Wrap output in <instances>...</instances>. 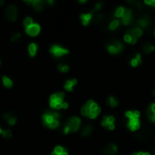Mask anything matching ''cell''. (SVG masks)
<instances>
[{
    "label": "cell",
    "mask_w": 155,
    "mask_h": 155,
    "mask_svg": "<svg viewBox=\"0 0 155 155\" xmlns=\"http://www.w3.org/2000/svg\"><path fill=\"white\" fill-rule=\"evenodd\" d=\"M64 93L63 92L56 93L51 95L49 100L50 106L53 109H61V105L64 103Z\"/></svg>",
    "instance_id": "1"
},
{
    "label": "cell",
    "mask_w": 155,
    "mask_h": 155,
    "mask_svg": "<svg viewBox=\"0 0 155 155\" xmlns=\"http://www.w3.org/2000/svg\"><path fill=\"white\" fill-rule=\"evenodd\" d=\"M60 118V113L56 111H46L43 115V122L46 126H48L51 124L54 120H58Z\"/></svg>",
    "instance_id": "2"
},
{
    "label": "cell",
    "mask_w": 155,
    "mask_h": 155,
    "mask_svg": "<svg viewBox=\"0 0 155 155\" xmlns=\"http://www.w3.org/2000/svg\"><path fill=\"white\" fill-rule=\"evenodd\" d=\"M66 125L67 127H69L70 132H76L78 131V129L80 128V125H81V120H80V118L77 116L70 117L66 120Z\"/></svg>",
    "instance_id": "3"
},
{
    "label": "cell",
    "mask_w": 155,
    "mask_h": 155,
    "mask_svg": "<svg viewBox=\"0 0 155 155\" xmlns=\"http://www.w3.org/2000/svg\"><path fill=\"white\" fill-rule=\"evenodd\" d=\"M107 50L110 54H117L123 50V44L120 41H118V40H113V42H111L107 46Z\"/></svg>",
    "instance_id": "4"
},
{
    "label": "cell",
    "mask_w": 155,
    "mask_h": 155,
    "mask_svg": "<svg viewBox=\"0 0 155 155\" xmlns=\"http://www.w3.org/2000/svg\"><path fill=\"white\" fill-rule=\"evenodd\" d=\"M5 16L9 20V21L14 22L15 20H17V9L16 6L14 5H9V6L6 8L5 11Z\"/></svg>",
    "instance_id": "5"
},
{
    "label": "cell",
    "mask_w": 155,
    "mask_h": 155,
    "mask_svg": "<svg viewBox=\"0 0 155 155\" xmlns=\"http://www.w3.org/2000/svg\"><path fill=\"white\" fill-rule=\"evenodd\" d=\"M50 53L54 54V56L56 57H61L64 54H69L68 49H66L60 46H57V44H53L50 48Z\"/></svg>",
    "instance_id": "6"
},
{
    "label": "cell",
    "mask_w": 155,
    "mask_h": 155,
    "mask_svg": "<svg viewBox=\"0 0 155 155\" xmlns=\"http://www.w3.org/2000/svg\"><path fill=\"white\" fill-rule=\"evenodd\" d=\"M26 32L30 36H36L40 32V26L38 24H33L26 28Z\"/></svg>",
    "instance_id": "7"
},
{
    "label": "cell",
    "mask_w": 155,
    "mask_h": 155,
    "mask_svg": "<svg viewBox=\"0 0 155 155\" xmlns=\"http://www.w3.org/2000/svg\"><path fill=\"white\" fill-rule=\"evenodd\" d=\"M152 20L151 17H150V16H144V17H141L138 20L137 24H138V26H139L140 28H142V27L146 28L152 24Z\"/></svg>",
    "instance_id": "8"
},
{
    "label": "cell",
    "mask_w": 155,
    "mask_h": 155,
    "mask_svg": "<svg viewBox=\"0 0 155 155\" xmlns=\"http://www.w3.org/2000/svg\"><path fill=\"white\" fill-rule=\"evenodd\" d=\"M100 112H101V110H100V107L97 105V103L93 102L91 104V107H90V113H89L88 117L91 118V119L96 118L97 115L100 113Z\"/></svg>",
    "instance_id": "9"
},
{
    "label": "cell",
    "mask_w": 155,
    "mask_h": 155,
    "mask_svg": "<svg viewBox=\"0 0 155 155\" xmlns=\"http://www.w3.org/2000/svg\"><path fill=\"white\" fill-rule=\"evenodd\" d=\"M132 20V11L131 8H127L124 11L123 16L122 17V22L124 25H129Z\"/></svg>",
    "instance_id": "10"
},
{
    "label": "cell",
    "mask_w": 155,
    "mask_h": 155,
    "mask_svg": "<svg viewBox=\"0 0 155 155\" xmlns=\"http://www.w3.org/2000/svg\"><path fill=\"white\" fill-rule=\"evenodd\" d=\"M117 152V146L114 143H109L105 146L103 152L105 155H114Z\"/></svg>",
    "instance_id": "11"
},
{
    "label": "cell",
    "mask_w": 155,
    "mask_h": 155,
    "mask_svg": "<svg viewBox=\"0 0 155 155\" xmlns=\"http://www.w3.org/2000/svg\"><path fill=\"white\" fill-rule=\"evenodd\" d=\"M140 120L139 119H130L128 122V127L132 130V131H136L140 128Z\"/></svg>",
    "instance_id": "12"
},
{
    "label": "cell",
    "mask_w": 155,
    "mask_h": 155,
    "mask_svg": "<svg viewBox=\"0 0 155 155\" xmlns=\"http://www.w3.org/2000/svg\"><path fill=\"white\" fill-rule=\"evenodd\" d=\"M77 83V80L76 79H70V80H67L64 83V89L67 90L68 92H72L74 90V85Z\"/></svg>",
    "instance_id": "13"
},
{
    "label": "cell",
    "mask_w": 155,
    "mask_h": 155,
    "mask_svg": "<svg viewBox=\"0 0 155 155\" xmlns=\"http://www.w3.org/2000/svg\"><path fill=\"white\" fill-rule=\"evenodd\" d=\"M127 33H129L130 34H132V36L139 38L140 36H142V29L140 28V27H134V28H131L129 29Z\"/></svg>",
    "instance_id": "14"
},
{
    "label": "cell",
    "mask_w": 155,
    "mask_h": 155,
    "mask_svg": "<svg viewBox=\"0 0 155 155\" xmlns=\"http://www.w3.org/2000/svg\"><path fill=\"white\" fill-rule=\"evenodd\" d=\"M93 11L90 12V13H87V14H82L81 16H80L83 26H87V25L89 24V22L91 21V19L93 17Z\"/></svg>",
    "instance_id": "15"
},
{
    "label": "cell",
    "mask_w": 155,
    "mask_h": 155,
    "mask_svg": "<svg viewBox=\"0 0 155 155\" xmlns=\"http://www.w3.org/2000/svg\"><path fill=\"white\" fill-rule=\"evenodd\" d=\"M93 101H92V100H90V101H88L82 107L81 109V113L83 114V116H88L89 113H90V107H91V104Z\"/></svg>",
    "instance_id": "16"
},
{
    "label": "cell",
    "mask_w": 155,
    "mask_h": 155,
    "mask_svg": "<svg viewBox=\"0 0 155 155\" xmlns=\"http://www.w3.org/2000/svg\"><path fill=\"white\" fill-rule=\"evenodd\" d=\"M114 121H115V119L113 116H104L102 121V125L103 127H108L110 124L114 123Z\"/></svg>",
    "instance_id": "17"
},
{
    "label": "cell",
    "mask_w": 155,
    "mask_h": 155,
    "mask_svg": "<svg viewBox=\"0 0 155 155\" xmlns=\"http://www.w3.org/2000/svg\"><path fill=\"white\" fill-rule=\"evenodd\" d=\"M123 39H124V42L129 43L131 44H136V42H137V38L132 36V34H130L129 33L125 34V36H124Z\"/></svg>",
    "instance_id": "18"
},
{
    "label": "cell",
    "mask_w": 155,
    "mask_h": 155,
    "mask_svg": "<svg viewBox=\"0 0 155 155\" xmlns=\"http://www.w3.org/2000/svg\"><path fill=\"white\" fill-rule=\"evenodd\" d=\"M32 5L34 10H36V11H41L44 8V2L41 1V0H34Z\"/></svg>",
    "instance_id": "19"
},
{
    "label": "cell",
    "mask_w": 155,
    "mask_h": 155,
    "mask_svg": "<svg viewBox=\"0 0 155 155\" xmlns=\"http://www.w3.org/2000/svg\"><path fill=\"white\" fill-rule=\"evenodd\" d=\"M37 44H34V43H32L29 44L28 46V52H29V54L31 56H34L36 54V52H37Z\"/></svg>",
    "instance_id": "20"
},
{
    "label": "cell",
    "mask_w": 155,
    "mask_h": 155,
    "mask_svg": "<svg viewBox=\"0 0 155 155\" xmlns=\"http://www.w3.org/2000/svg\"><path fill=\"white\" fill-rule=\"evenodd\" d=\"M92 132H93V126L91 125V124H88V125H86L83 129L81 134H82L83 137H87L92 133Z\"/></svg>",
    "instance_id": "21"
},
{
    "label": "cell",
    "mask_w": 155,
    "mask_h": 155,
    "mask_svg": "<svg viewBox=\"0 0 155 155\" xmlns=\"http://www.w3.org/2000/svg\"><path fill=\"white\" fill-rule=\"evenodd\" d=\"M2 82H3V84H4V86L5 87H7V88H11L13 86V82H12V80H10L9 77L6 76H4L2 77Z\"/></svg>",
    "instance_id": "22"
},
{
    "label": "cell",
    "mask_w": 155,
    "mask_h": 155,
    "mask_svg": "<svg viewBox=\"0 0 155 155\" xmlns=\"http://www.w3.org/2000/svg\"><path fill=\"white\" fill-rule=\"evenodd\" d=\"M142 50H143V52L145 53V54H150V53H152V51H154V46H152V44L146 43V44H143Z\"/></svg>",
    "instance_id": "23"
},
{
    "label": "cell",
    "mask_w": 155,
    "mask_h": 155,
    "mask_svg": "<svg viewBox=\"0 0 155 155\" xmlns=\"http://www.w3.org/2000/svg\"><path fill=\"white\" fill-rule=\"evenodd\" d=\"M107 103L109 104L111 107H116L118 105V101L116 98H114L113 96H110L107 100Z\"/></svg>",
    "instance_id": "24"
},
{
    "label": "cell",
    "mask_w": 155,
    "mask_h": 155,
    "mask_svg": "<svg viewBox=\"0 0 155 155\" xmlns=\"http://www.w3.org/2000/svg\"><path fill=\"white\" fill-rule=\"evenodd\" d=\"M124 11H125V8L123 7H119L115 10V12H114V16H115L116 17H122L124 14Z\"/></svg>",
    "instance_id": "25"
},
{
    "label": "cell",
    "mask_w": 155,
    "mask_h": 155,
    "mask_svg": "<svg viewBox=\"0 0 155 155\" xmlns=\"http://www.w3.org/2000/svg\"><path fill=\"white\" fill-rule=\"evenodd\" d=\"M119 25H120L119 20H117V19L113 20V21L110 23V25H109V29L110 30H115L119 26Z\"/></svg>",
    "instance_id": "26"
},
{
    "label": "cell",
    "mask_w": 155,
    "mask_h": 155,
    "mask_svg": "<svg viewBox=\"0 0 155 155\" xmlns=\"http://www.w3.org/2000/svg\"><path fill=\"white\" fill-rule=\"evenodd\" d=\"M33 24H34V21H33V18L32 17H26V18L24 19V26H26V28L28 27V26H30Z\"/></svg>",
    "instance_id": "27"
},
{
    "label": "cell",
    "mask_w": 155,
    "mask_h": 155,
    "mask_svg": "<svg viewBox=\"0 0 155 155\" xmlns=\"http://www.w3.org/2000/svg\"><path fill=\"white\" fill-rule=\"evenodd\" d=\"M58 70L60 72H62V73H66L69 71V66H67V64H59L58 66Z\"/></svg>",
    "instance_id": "28"
},
{
    "label": "cell",
    "mask_w": 155,
    "mask_h": 155,
    "mask_svg": "<svg viewBox=\"0 0 155 155\" xmlns=\"http://www.w3.org/2000/svg\"><path fill=\"white\" fill-rule=\"evenodd\" d=\"M2 135L4 138H6V139H10L12 137V132H11V130H5V131L2 132Z\"/></svg>",
    "instance_id": "29"
},
{
    "label": "cell",
    "mask_w": 155,
    "mask_h": 155,
    "mask_svg": "<svg viewBox=\"0 0 155 155\" xmlns=\"http://www.w3.org/2000/svg\"><path fill=\"white\" fill-rule=\"evenodd\" d=\"M104 18V16H103V14H97L95 15V17H94V22L95 23H99V22H102Z\"/></svg>",
    "instance_id": "30"
},
{
    "label": "cell",
    "mask_w": 155,
    "mask_h": 155,
    "mask_svg": "<svg viewBox=\"0 0 155 155\" xmlns=\"http://www.w3.org/2000/svg\"><path fill=\"white\" fill-rule=\"evenodd\" d=\"M148 116L150 118V120H151L152 122L155 123V113L152 112V110L151 109H148Z\"/></svg>",
    "instance_id": "31"
},
{
    "label": "cell",
    "mask_w": 155,
    "mask_h": 155,
    "mask_svg": "<svg viewBox=\"0 0 155 155\" xmlns=\"http://www.w3.org/2000/svg\"><path fill=\"white\" fill-rule=\"evenodd\" d=\"M7 123L9 124V125H14V124L17 123V118H16V116H15V115H12L11 117H10L7 120Z\"/></svg>",
    "instance_id": "32"
},
{
    "label": "cell",
    "mask_w": 155,
    "mask_h": 155,
    "mask_svg": "<svg viewBox=\"0 0 155 155\" xmlns=\"http://www.w3.org/2000/svg\"><path fill=\"white\" fill-rule=\"evenodd\" d=\"M54 152H56V154H61V153H63V152H64L66 151H64V149L63 148V147H61V146H56V148H54Z\"/></svg>",
    "instance_id": "33"
},
{
    "label": "cell",
    "mask_w": 155,
    "mask_h": 155,
    "mask_svg": "<svg viewBox=\"0 0 155 155\" xmlns=\"http://www.w3.org/2000/svg\"><path fill=\"white\" fill-rule=\"evenodd\" d=\"M59 126V121L58 120H54V121L51 123V124L49 125V128L51 129H56Z\"/></svg>",
    "instance_id": "34"
},
{
    "label": "cell",
    "mask_w": 155,
    "mask_h": 155,
    "mask_svg": "<svg viewBox=\"0 0 155 155\" xmlns=\"http://www.w3.org/2000/svg\"><path fill=\"white\" fill-rule=\"evenodd\" d=\"M20 37H21V34H20L19 33H17V34H13L12 37H11V40H12V42H17L20 39Z\"/></svg>",
    "instance_id": "35"
},
{
    "label": "cell",
    "mask_w": 155,
    "mask_h": 155,
    "mask_svg": "<svg viewBox=\"0 0 155 155\" xmlns=\"http://www.w3.org/2000/svg\"><path fill=\"white\" fill-rule=\"evenodd\" d=\"M131 66H133V67H136L137 66H139V63H138V61L136 60V58H135V57L132 58V59L131 60Z\"/></svg>",
    "instance_id": "36"
},
{
    "label": "cell",
    "mask_w": 155,
    "mask_h": 155,
    "mask_svg": "<svg viewBox=\"0 0 155 155\" xmlns=\"http://www.w3.org/2000/svg\"><path fill=\"white\" fill-rule=\"evenodd\" d=\"M146 5H149V6H151L152 7H155V0H149V1H144Z\"/></svg>",
    "instance_id": "37"
},
{
    "label": "cell",
    "mask_w": 155,
    "mask_h": 155,
    "mask_svg": "<svg viewBox=\"0 0 155 155\" xmlns=\"http://www.w3.org/2000/svg\"><path fill=\"white\" fill-rule=\"evenodd\" d=\"M12 115H14V114L12 113H10V112H8V113H5L4 114V116H3V118L5 119V120H6V121H7V120L10 118V117H11Z\"/></svg>",
    "instance_id": "38"
},
{
    "label": "cell",
    "mask_w": 155,
    "mask_h": 155,
    "mask_svg": "<svg viewBox=\"0 0 155 155\" xmlns=\"http://www.w3.org/2000/svg\"><path fill=\"white\" fill-rule=\"evenodd\" d=\"M135 58H136V60L138 61L139 64H142V56H141V54H136V56H135Z\"/></svg>",
    "instance_id": "39"
},
{
    "label": "cell",
    "mask_w": 155,
    "mask_h": 155,
    "mask_svg": "<svg viewBox=\"0 0 155 155\" xmlns=\"http://www.w3.org/2000/svg\"><path fill=\"white\" fill-rule=\"evenodd\" d=\"M101 7H102V3H98V4L95 5V7H94L93 11H97V10H100V9H101Z\"/></svg>",
    "instance_id": "40"
},
{
    "label": "cell",
    "mask_w": 155,
    "mask_h": 155,
    "mask_svg": "<svg viewBox=\"0 0 155 155\" xmlns=\"http://www.w3.org/2000/svg\"><path fill=\"white\" fill-rule=\"evenodd\" d=\"M69 132H70L69 127H67L66 125H64V129H63V132H64V133H66V134H67Z\"/></svg>",
    "instance_id": "41"
},
{
    "label": "cell",
    "mask_w": 155,
    "mask_h": 155,
    "mask_svg": "<svg viewBox=\"0 0 155 155\" xmlns=\"http://www.w3.org/2000/svg\"><path fill=\"white\" fill-rule=\"evenodd\" d=\"M68 108V103L66 102H64L61 105V109H67Z\"/></svg>",
    "instance_id": "42"
},
{
    "label": "cell",
    "mask_w": 155,
    "mask_h": 155,
    "mask_svg": "<svg viewBox=\"0 0 155 155\" xmlns=\"http://www.w3.org/2000/svg\"><path fill=\"white\" fill-rule=\"evenodd\" d=\"M150 109L152 110V112L155 113V103H152L151 106H150Z\"/></svg>",
    "instance_id": "43"
},
{
    "label": "cell",
    "mask_w": 155,
    "mask_h": 155,
    "mask_svg": "<svg viewBox=\"0 0 155 155\" xmlns=\"http://www.w3.org/2000/svg\"><path fill=\"white\" fill-rule=\"evenodd\" d=\"M46 3L48 4V5H50V6H52V5H54V1H53V0H47V1H46Z\"/></svg>",
    "instance_id": "44"
},
{
    "label": "cell",
    "mask_w": 155,
    "mask_h": 155,
    "mask_svg": "<svg viewBox=\"0 0 155 155\" xmlns=\"http://www.w3.org/2000/svg\"><path fill=\"white\" fill-rule=\"evenodd\" d=\"M79 3L84 4V3H86V0H79Z\"/></svg>",
    "instance_id": "45"
},
{
    "label": "cell",
    "mask_w": 155,
    "mask_h": 155,
    "mask_svg": "<svg viewBox=\"0 0 155 155\" xmlns=\"http://www.w3.org/2000/svg\"><path fill=\"white\" fill-rule=\"evenodd\" d=\"M59 155H68V154H67L66 152H63V153H61V154H59Z\"/></svg>",
    "instance_id": "46"
},
{
    "label": "cell",
    "mask_w": 155,
    "mask_h": 155,
    "mask_svg": "<svg viewBox=\"0 0 155 155\" xmlns=\"http://www.w3.org/2000/svg\"><path fill=\"white\" fill-rule=\"evenodd\" d=\"M152 95H153V96H155V88L152 90Z\"/></svg>",
    "instance_id": "47"
},
{
    "label": "cell",
    "mask_w": 155,
    "mask_h": 155,
    "mask_svg": "<svg viewBox=\"0 0 155 155\" xmlns=\"http://www.w3.org/2000/svg\"><path fill=\"white\" fill-rule=\"evenodd\" d=\"M3 4H4V1H3V0H0V6H2Z\"/></svg>",
    "instance_id": "48"
},
{
    "label": "cell",
    "mask_w": 155,
    "mask_h": 155,
    "mask_svg": "<svg viewBox=\"0 0 155 155\" xmlns=\"http://www.w3.org/2000/svg\"><path fill=\"white\" fill-rule=\"evenodd\" d=\"M51 155H58V154H56V152H53Z\"/></svg>",
    "instance_id": "49"
},
{
    "label": "cell",
    "mask_w": 155,
    "mask_h": 155,
    "mask_svg": "<svg viewBox=\"0 0 155 155\" xmlns=\"http://www.w3.org/2000/svg\"><path fill=\"white\" fill-rule=\"evenodd\" d=\"M143 155H151V154L148 153V152H146V153H143Z\"/></svg>",
    "instance_id": "50"
},
{
    "label": "cell",
    "mask_w": 155,
    "mask_h": 155,
    "mask_svg": "<svg viewBox=\"0 0 155 155\" xmlns=\"http://www.w3.org/2000/svg\"><path fill=\"white\" fill-rule=\"evenodd\" d=\"M132 155H138V152H134V153H133Z\"/></svg>",
    "instance_id": "51"
},
{
    "label": "cell",
    "mask_w": 155,
    "mask_h": 155,
    "mask_svg": "<svg viewBox=\"0 0 155 155\" xmlns=\"http://www.w3.org/2000/svg\"><path fill=\"white\" fill-rule=\"evenodd\" d=\"M154 34H155V32H154Z\"/></svg>",
    "instance_id": "52"
}]
</instances>
